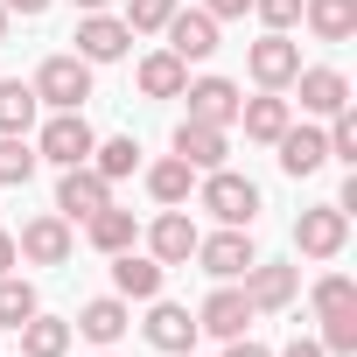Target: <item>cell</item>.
<instances>
[{"mask_svg":"<svg viewBox=\"0 0 357 357\" xmlns=\"http://www.w3.org/2000/svg\"><path fill=\"white\" fill-rule=\"evenodd\" d=\"M190 190H197V168H190L183 154H168V161H154V168H147V197H154L161 211L190 204Z\"/></svg>","mask_w":357,"mask_h":357,"instance_id":"22","label":"cell"},{"mask_svg":"<svg viewBox=\"0 0 357 357\" xmlns=\"http://www.w3.org/2000/svg\"><path fill=\"white\" fill-rule=\"evenodd\" d=\"M29 315H36V287L15 280V273H0V329H22Z\"/></svg>","mask_w":357,"mask_h":357,"instance_id":"30","label":"cell"},{"mask_svg":"<svg viewBox=\"0 0 357 357\" xmlns=\"http://www.w3.org/2000/svg\"><path fill=\"white\" fill-rule=\"evenodd\" d=\"M294 84H301V112H343L350 105V77L343 70H329V63H315V70H294Z\"/></svg>","mask_w":357,"mask_h":357,"instance_id":"18","label":"cell"},{"mask_svg":"<svg viewBox=\"0 0 357 357\" xmlns=\"http://www.w3.org/2000/svg\"><path fill=\"white\" fill-rule=\"evenodd\" d=\"M343 238H350V211H336V204H315V211L294 218V245H301L308 259H336Z\"/></svg>","mask_w":357,"mask_h":357,"instance_id":"6","label":"cell"},{"mask_svg":"<svg viewBox=\"0 0 357 357\" xmlns=\"http://www.w3.org/2000/svg\"><path fill=\"white\" fill-rule=\"evenodd\" d=\"M350 308H357V287L343 273H322L315 280V315H350Z\"/></svg>","mask_w":357,"mask_h":357,"instance_id":"33","label":"cell"},{"mask_svg":"<svg viewBox=\"0 0 357 357\" xmlns=\"http://www.w3.org/2000/svg\"><path fill=\"white\" fill-rule=\"evenodd\" d=\"M15 259H22V252H15V231H0V273H8Z\"/></svg>","mask_w":357,"mask_h":357,"instance_id":"40","label":"cell"},{"mask_svg":"<svg viewBox=\"0 0 357 357\" xmlns=\"http://www.w3.org/2000/svg\"><path fill=\"white\" fill-rule=\"evenodd\" d=\"M91 168L105 175V183L133 175V168H140V147H133V133H119V140H98V147H91Z\"/></svg>","mask_w":357,"mask_h":357,"instance_id":"29","label":"cell"},{"mask_svg":"<svg viewBox=\"0 0 357 357\" xmlns=\"http://www.w3.org/2000/svg\"><path fill=\"white\" fill-rule=\"evenodd\" d=\"M301 22L322 43H350L357 36V0H301Z\"/></svg>","mask_w":357,"mask_h":357,"instance_id":"24","label":"cell"},{"mask_svg":"<svg viewBox=\"0 0 357 357\" xmlns=\"http://www.w3.org/2000/svg\"><path fill=\"white\" fill-rule=\"evenodd\" d=\"M91 147H98V133H91V119H84V112H50V119H43V133H36V154H43V161H56V168L91 161Z\"/></svg>","mask_w":357,"mask_h":357,"instance_id":"3","label":"cell"},{"mask_svg":"<svg viewBox=\"0 0 357 357\" xmlns=\"http://www.w3.org/2000/svg\"><path fill=\"white\" fill-rule=\"evenodd\" d=\"M161 36H168V56H183V63H204V56H218V22H211L204 8H175Z\"/></svg>","mask_w":357,"mask_h":357,"instance_id":"8","label":"cell"},{"mask_svg":"<svg viewBox=\"0 0 357 357\" xmlns=\"http://www.w3.org/2000/svg\"><path fill=\"white\" fill-rule=\"evenodd\" d=\"M225 357H273V350H266V343H252V336H231V343H225Z\"/></svg>","mask_w":357,"mask_h":357,"instance_id":"37","label":"cell"},{"mask_svg":"<svg viewBox=\"0 0 357 357\" xmlns=\"http://www.w3.org/2000/svg\"><path fill=\"white\" fill-rule=\"evenodd\" d=\"M197 204H204L218 225L252 231V218H259V183H252V175H231V168H211L204 183H197Z\"/></svg>","mask_w":357,"mask_h":357,"instance_id":"1","label":"cell"},{"mask_svg":"<svg viewBox=\"0 0 357 357\" xmlns=\"http://www.w3.org/2000/svg\"><path fill=\"white\" fill-rule=\"evenodd\" d=\"M175 154H183L190 168H225V154H231V126H204V119H183L175 126Z\"/></svg>","mask_w":357,"mask_h":357,"instance_id":"14","label":"cell"},{"mask_svg":"<svg viewBox=\"0 0 357 357\" xmlns=\"http://www.w3.org/2000/svg\"><path fill=\"white\" fill-rule=\"evenodd\" d=\"M0 36H8V8H0Z\"/></svg>","mask_w":357,"mask_h":357,"instance_id":"42","label":"cell"},{"mask_svg":"<svg viewBox=\"0 0 357 357\" xmlns=\"http://www.w3.org/2000/svg\"><path fill=\"white\" fill-rule=\"evenodd\" d=\"M252 259H259V252H252V238H245L238 225H225L218 238H197V266H204L211 280H238Z\"/></svg>","mask_w":357,"mask_h":357,"instance_id":"11","label":"cell"},{"mask_svg":"<svg viewBox=\"0 0 357 357\" xmlns=\"http://www.w3.org/2000/svg\"><path fill=\"white\" fill-rule=\"evenodd\" d=\"M15 252L29 259V266H63L70 259V218H29L22 225V238H15Z\"/></svg>","mask_w":357,"mask_h":357,"instance_id":"10","label":"cell"},{"mask_svg":"<svg viewBox=\"0 0 357 357\" xmlns=\"http://www.w3.org/2000/svg\"><path fill=\"white\" fill-rule=\"evenodd\" d=\"M273 147H280V168L294 175V183H301V175H315V168L329 161V140H322L315 126H287V133H280Z\"/></svg>","mask_w":357,"mask_h":357,"instance_id":"21","label":"cell"},{"mask_svg":"<svg viewBox=\"0 0 357 357\" xmlns=\"http://www.w3.org/2000/svg\"><path fill=\"white\" fill-rule=\"evenodd\" d=\"M322 140H329V161H350V168H357V112H350V105L329 112V133H322Z\"/></svg>","mask_w":357,"mask_h":357,"instance_id":"32","label":"cell"},{"mask_svg":"<svg viewBox=\"0 0 357 357\" xmlns=\"http://www.w3.org/2000/svg\"><path fill=\"white\" fill-rule=\"evenodd\" d=\"M84 238H91V245H98V252L112 259V252H126V245L140 238V225H133V211L105 204V211H91V218H84Z\"/></svg>","mask_w":357,"mask_h":357,"instance_id":"23","label":"cell"},{"mask_svg":"<svg viewBox=\"0 0 357 357\" xmlns=\"http://www.w3.org/2000/svg\"><path fill=\"white\" fill-rule=\"evenodd\" d=\"M252 8H259V22H266V29H280V36L301 22V0H252Z\"/></svg>","mask_w":357,"mask_h":357,"instance_id":"35","label":"cell"},{"mask_svg":"<svg viewBox=\"0 0 357 357\" xmlns=\"http://www.w3.org/2000/svg\"><path fill=\"white\" fill-rule=\"evenodd\" d=\"M36 168H43V154H36V140H29V133H0V190L29 183Z\"/></svg>","mask_w":357,"mask_h":357,"instance_id":"28","label":"cell"},{"mask_svg":"<svg viewBox=\"0 0 357 357\" xmlns=\"http://www.w3.org/2000/svg\"><path fill=\"white\" fill-rule=\"evenodd\" d=\"M70 350V322H56V315H29L22 322V357H63Z\"/></svg>","mask_w":357,"mask_h":357,"instance_id":"27","label":"cell"},{"mask_svg":"<svg viewBox=\"0 0 357 357\" xmlns=\"http://www.w3.org/2000/svg\"><path fill=\"white\" fill-rule=\"evenodd\" d=\"M29 84H36V98H43L50 112H84V98H91V63H84L77 50H63V56H43V70H36Z\"/></svg>","mask_w":357,"mask_h":357,"instance_id":"2","label":"cell"},{"mask_svg":"<svg viewBox=\"0 0 357 357\" xmlns=\"http://www.w3.org/2000/svg\"><path fill=\"white\" fill-rule=\"evenodd\" d=\"M36 112H43L36 84H22V77H0V133H29V126H36Z\"/></svg>","mask_w":357,"mask_h":357,"instance_id":"26","label":"cell"},{"mask_svg":"<svg viewBox=\"0 0 357 357\" xmlns=\"http://www.w3.org/2000/svg\"><path fill=\"white\" fill-rule=\"evenodd\" d=\"M238 126H245V140H280V133L294 126V105H287L280 91H259V98H238Z\"/></svg>","mask_w":357,"mask_h":357,"instance_id":"19","label":"cell"},{"mask_svg":"<svg viewBox=\"0 0 357 357\" xmlns=\"http://www.w3.org/2000/svg\"><path fill=\"white\" fill-rule=\"evenodd\" d=\"M183 84H190V63L183 56H168V50L140 56V91L147 98H183Z\"/></svg>","mask_w":357,"mask_h":357,"instance_id":"25","label":"cell"},{"mask_svg":"<svg viewBox=\"0 0 357 357\" xmlns=\"http://www.w3.org/2000/svg\"><path fill=\"white\" fill-rule=\"evenodd\" d=\"M280 357H329V350H322V343H315V336H294V343H287V350H280Z\"/></svg>","mask_w":357,"mask_h":357,"instance_id":"38","label":"cell"},{"mask_svg":"<svg viewBox=\"0 0 357 357\" xmlns=\"http://www.w3.org/2000/svg\"><path fill=\"white\" fill-rule=\"evenodd\" d=\"M0 8H8V15H29V22H36V15L50 8V0H0Z\"/></svg>","mask_w":357,"mask_h":357,"instance_id":"39","label":"cell"},{"mask_svg":"<svg viewBox=\"0 0 357 357\" xmlns=\"http://www.w3.org/2000/svg\"><path fill=\"white\" fill-rule=\"evenodd\" d=\"M105 204H112V183H105L91 161L63 168V183H56V218H91V211H105Z\"/></svg>","mask_w":357,"mask_h":357,"instance_id":"9","label":"cell"},{"mask_svg":"<svg viewBox=\"0 0 357 357\" xmlns=\"http://www.w3.org/2000/svg\"><path fill=\"white\" fill-rule=\"evenodd\" d=\"M126 43H133V29H126L119 15H84V22H77V56H84V63H119Z\"/></svg>","mask_w":357,"mask_h":357,"instance_id":"15","label":"cell"},{"mask_svg":"<svg viewBox=\"0 0 357 357\" xmlns=\"http://www.w3.org/2000/svg\"><path fill=\"white\" fill-rule=\"evenodd\" d=\"M168 15H175V0H126V15H119V22H126L133 36H161Z\"/></svg>","mask_w":357,"mask_h":357,"instance_id":"31","label":"cell"},{"mask_svg":"<svg viewBox=\"0 0 357 357\" xmlns=\"http://www.w3.org/2000/svg\"><path fill=\"white\" fill-rule=\"evenodd\" d=\"M238 280H245V301H252V315H273V308H294L301 266H287V259H252Z\"/></svg>","mask_w":357,"mask_h":357,"instance_id":"4","label":"cell"},{"mask_svg":"<svg viewBox=\"0 0 357 357\" xmlns=\"http://www.w3.org/2000/svg\"><path fill=\"white\" fill-rule=\"evenodd\" d=\"M140 329H147V343L168 350V357H175V350H197V315H190L183 301H161V294H154V315H147Z\"/></svg>","mask_w":357,"mask_h":357,"instance_id":"17","label":"cell"},{"mask_svg":"<svg viewBox=\"0 0 357 357\" xmlns=\"http://www.w3.org/2000/svg\"><path fill=\"white\" fill-rule=\"evenodd\" d=\"M175 357H197V350H175Z\"/></svg>","mask_w":357,"mask_h":357,"instance_id":"43","label":"cell"},{"mask_svg":"<svg viewBox=\"0 0 357 357\" xmlns=\"http://www.w3.org/2000/svg\"><path fill=\"white\" fill-rule=\"evenodd\" d=\"M70 8H77V15H105V8H112V0H70Z\"/></svg>","mask_w":357,"mask_h":357,"instance_id":"41","label":"cell"},{"mask_svg":"<svg viewBox=\"0 0 357 357\" xmlns=\"http://www.w3.org/2000/svg\"><path fill=\"white\" fill-rule=\"evenodd\" d=\"M183 98H190V119H204V126H238V84H231V77H197V84H183Z\"/></svg>","mask_w":357,"mask_h":357,"instance_id":"16","label":"cell"},{"mask_svg":"<svg viewBox=\"0 0 357 357\" xmlns=\"http://www.w3.org/2000/svg\"><path fill=\"white\" fill-rule=\"evenodd\" d=\"M245 8H252V0H204V15H211V22H231V15H245Z\"/></svg>","mask_w":357,"mask_h":357,"instance_id":"36","label":"cell"},{"mask_svg":"<svg viewBox=\"0 0 357 357\" xmlns=\"http://www.w3.org/2000/svg\"><path fill=\"white\" fill-rule=\"evenodd\" d=\"M161 273H168V266H161L154 252H133V245L112 252V294H119V301H154V294H161Z\"/></svg>","mask_w":357,"mask_h":357,"instance_id":"13","label":"cell"},{"mask_svg":"<svg viewBox=\"0 0 357 357\" xmlns=\"http://www.w3.org/2000/svg\"><path fill=\"white\" fill-rule=\"evenodd\" d=\"M126 329H133V315H126V301H119V294H98V301H84V308H77V336H91L98 350H112Z\"/></svg>","mask_w":357,"mask_h":357,"instance_id":"20","label":"cell"},{"mask_svg":"<svg viewBox=\"0 0 357 357\" xmlns=\"http://www.w3.org/2000/svg\"><path fill=\"white\" fill-rule=\"evenodd\" d=\"M322 350L329 357H357V308L350 315H322Z\"/></svg>","mask_w":357,"mask_h":357,"instance_id":"34","label":"cell"},{"mask_svg":"<svg viewBox=\"0 0 357 357\" xmlns=\"http://www.w3.org/2000/svg\"><path fill=\"white\" fill-rule=\"evenodd\" d=\"M245 329H252V301H245V287L225 280V287L197 308V336H225V343H231V336H245Z\"/></svg>","mask_w":357,"mask_h":357,"instance_id":"12","label":"cell"},{"mask_svg":"<svg viewBox=\"0 0 357 357\" xmlns=\"http://www.w3.org/2000/svg\"><path fill=\"white\" fill-rule=\"evenodd\" d=\"M245 63H252V84H259V91H287L294 70H301V43H287L280 29H266V36L245 50Z\"/></svg>","mask_w":357,"mask_h":357,"instance_id":"5","label":"cell"},{"mask_svg":"<svg viewBox=\"0 0 357 357\" xmlns=\"http://www.w3.org/2000/svg\"><path fill=\"white\" fill-rule=\"evenodd\" d=\"M197 238H204V231L190 225V211H183V204L161 211V218L147 225V252H154L161 266H190V259H197Z\"/></svg>","mask_w":357,"mask_h":357,"instance_id":"7","label":"cell"}]
</instances>
